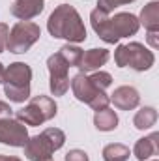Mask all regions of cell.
I'll return each instance as SVG.
<instances>
[{"instance_id": "obj_1", "label": "cell", "mask_w": 159, "mask_h": 161, "mask_svg": "<svg viewBox=\"0 0 159 161\" xmlns=\"http://www.w3.org/2000/svg\"><path fill=\"white\" fill-rule=\"evenodd\" d=\"M90 23H92L94 32L105 43H116L122 38L135 36L140 28L139 17L133 13L122 11V13H116L114 17H111L109 13L97 9V8L90 13Z\"/></svg>"}, {"instance_id": "obj_2", "label": "cell", "mask_w": 159, "mask_h": 161, "mask_svg": "<svg viewBox=\"0 0 159 161\" xmlns=\"http://www.w3.org/2000/svg\"><path fill=\"white\" fill-rule=\"evenodd\" d=\"M47 30L52 38L68 40L69 43H82L86 41V28L80 19L79 11L71 4H60L49 15Z\"/></svg>"}, {"instance_id": "obj_3", "label": "cell", "mask_w": 159, "mask_h": 161, "mask_svg": "<svg viewBox=\"0 0 159 161\" xmlns=\"http://www.w3.org/2000/svg\"><path fill=\"white\" fill-rule=\"evenodd\" d=\"M66 142V133L58 127H47L40 135L28 137L25 148V156L30 161H47L52 158L56 150H60Z\"/></svg>"}, {"instance_id": "obj_4", "label": "cell", "mask_w": 159, "mask_h": 161, "mask_svg": "<svg viewBox=\"0 0 159 161\" xmlns=\"http://www.w3.org/2000/svg\"><path fill=\"white\" fill-rule=\"evenodd\" d=\"M32 68L25 62H13L4 71V94L13 103H25L30 97Z\"/></svg>"}, {"instance_id": "obj_5", "label": "cell", "mask_w": 159, "mask_h": 161, "mask_svg": "<svg viewBox=\"0 0 159 161\" xmlns=\"http://www.w3.org/2000/svg\"><path fill=\"white\" fill-rule=\"evenodd\" d=\"M114 62H116L118 68H131L135 71H148L154 66L156 56L142 43L131 41V43H125V45H118L116 47V51H114Z\"/></svg>"}, {"instance_id": "obj_6", "label": "cell", "mask_w": 159, "mask_h": 161, "mask_svg": "<svg viewBox=\"0 0 159 161\" xmlns=\"http://www.w3.org/2000/svg\"><path fill=\"white\" fill-rule=\"evenodd\" d=\"M56 113H58V107H56L54 99L40 94V96H34L23 109H19L15 113V116L25 125L36 127V125H41L43 122L52 120L56 116Z\"/></svg>"}, {"instance_id": "obj_7", "label": "cell", "mask_w": 159, "mask_h": 161, "mask_svg": "<svg viewBox=\"0 0 159 161\" xmlns=\"http://www.w3.org/2000/svg\"><path fill=\"white\" fill-rule=\"evenodd\" d=\"M71 90H73V96H75L79 101L90 105L94 111H101V109L109 107V103H111V97H109L103 90H97V88L90 82V79H88L86 73H77V75L71 79Z\"/></svg>"}, {"instance_id": "obj_8", "label": "cell", "mask_w": 159, "mask_h": 161, "mask_svg": "<svg viewBox=\"0 0 159 161\" xmlns=\"http://www.w3.org/2000/svg\"><path fill=\"white\" fill-rule=\"evenodd\" d=\"M41 36V28L36 23L30 21H19L13 25V28L9 30L8 36V51L15 53V54H23L26 53Z\"/></svg>"}, {"instance_id": "obj_9", "label": "cell", "mask_w": 159, "mask_h": 161, "mask_svg": "<svg viewBox=\"0 0 159 161\" xmlns=\"http://www.w3.org/2000/svg\"><path fill=\"white\" fill-rule=\"evenodd\" d=\"M47 69H49V88H51V94L52 96H64L68 90H69V77H68V71H69V66L66 64V60L54 53L47 58Z\"/></svg>"}, {"instance_id": "obj_10", "label": "cell", "mask_w": 159, "mask_h": 161, "mask_svg": "<svg viewBox=\"0 0 159 161\" xmlns=\"http://www.w3.org/2000/svg\"><path fill=\"white\" fill-rule=\"evenodd\" d=\"M28 141V129L17 118H4L0 120V142L15 148H23Z\"/></svg>"}, {"instance_id": "obj_11", "label": "cell", "mask_w": 159, "mask_h": 161, "mask_svg": "<svg viewBox=\"0 0 159 161\" xmlns=\"http://www.w3.org/2000/svg\"><path fill=\"white\" fill-rule=\"evenodd\" d=\"M111 101L114 103V107H118L120 111H133L139 107L140 103V94L135 86H118L114 88V92L111 94Z\"/></svg>"}, {"instance_id": "obj_12", "label": "cell", "mask_w": 159, "mask_h": 161, "mask_svg": "<svg viewBox=\"0 0 159 161\" xmlns=\"http://www.w3.org/2000/svg\"><path fill=\"white\" fill-rule=\"evenodd\" d=\"M43 0H15L9 8L11 15L19 21H30L43 11Z\"/></svg>"}, {"instance_id": "obj_13", "label": "cell", "mask_w": 159, "mask_h": 161, "mask_svg": "<svg viewBox=\"0 0 159 161\" xmlns=\"http://www.w3.org/2000/svg\"><path fill=\"white\" fill-rule=\"evenodd\" d=\"M109 56H111V53L107 51V49H90V51H86V53H82V60H80V73H90V71H97L101 66H105L107 64V60H109Z\"/></svg>"}, {"instance_id": "obj_14", "label": "cell", "mask_w": 159, "mask_h": 161, "mask_svg": "<svg viewBox=\"0 0 159 161\" xmlns=\"http://www.w3.org/2000/svg\"><path fill=\"white\" fill-rule=\"evenodd\" d=\"M159 154V133H152L148 137H142L135 142L133 156L139 161H148L150 158Z\"/></svg>"}, {"instance_id": "obj_15", "label": "cell", "mask_w": 159, "mask_h": 161, "mask_svg": "<svg viewBox=\"0 0 159 161\" xmlns=\"http://www.w3.org/2000/svg\"><path fill=\"white\" fill-rule=\"evenodd\" d=\"M139 23L148 30V32H159V2L152 0L148 2L139 17Z\"/></svg>"}, {"instance_id": "obj_16", "label": "cell", "mask_w": 159, "mask_h": 161, "mask_svg": "<svg viewBox=\"0 0 159 161\" xmlns=\"http://www.w3.org/2000/svg\"><path fill=\"white\" fill-rule=\"evenodd\" d=\"M94 125L99 131H114L118 127V114L112 109H109V107H105L101 111H96V114H94Z\"/></svg>"}, {"instance_id": "obj_17", "label": "cell", "mask_w": 159, "mask_h": 161, "mask_svg": "<svg viewBox=\"0 0 159 161\" xmlns=\"http://www.w3.org/2000/svg\"><path fill=\"white\" fill-rule=\"evenodd\" d=\"M157 122V111L154 107H142L140 111H137L135 118H133V125L140 131L150 129L152 125H156Z\"/></svg>"}, {"instance_id": "obj_18", "label": "cell", "mask_w": 159, "mask_h": 161, "mask_svg": "<svg viewBox=\"0 0 159 161\" xmlns=\"http://www.w3.org/2000/svg\"><path fill=\"white\" fill-rule=\"evenodd\" d=\"M82 49L77 47L75 43H66V45H62L60 47V51H58V54L66 60V64L69 66V68H79L80 66V60H82Z\"/></svg>"}, {"instance_id": "obj_19", "label": "cell", "mask_w": 159, "mask_h": 161, "mask_svg": "<svg viewBox=\"0 0 159 161\" xmlns=\"http://www.w3.org/2000/svg\"><path fill=\"white\" fill-rule=\"evenodd\" d=\"M129 156H131L129 148L125 144H120V142L107 144L103 148V159L105 161H127Z\"/></svg>"}, {"instance_id": "obj_20", "label": "cell", "mask_w": 159, "mask_h": 161, "mask_svg": "<svg viewBox=\"0 0 159 161\" xmlns=\"http://www.w3.org/2000/svg\"><path fill=\"white\" fill-rule=\"evenodd\" d=\"M88 79L97 90H103V92L112 84V75L107 71H94L92 75H88Z\"/></svg>"}, {"instance_id": "obj_21", "label": "cell", "mask_w": 159, "mask_h": 161, "mask_svg": "<svg viewBox=\"0 0 159 161\" xmlns=\"http://www.w3.org/2000/svg\"><path fill=\"white\" fill-rule=\"evenodd\" d=\"M131 2H135V0H97V9H101L105 13H111L118 6H125V4H131Z\"/></svg>"}, {"instance_id": "obj_22", "label": "cell", "mask_w": 159, "mask_h": 161, "mask_svg": "<svg viewBox=\"0 0 159 161\" xmlns=\"http://www.w3.org/2000/svg\"><path fill=\"white\" fill-rule=\"evenodd\" d=\"M64 161H90L88 159V154L84 150H79V148H73L66 154Z\"/></svg>"}, {"instance_id": "obj_23", "label": "cell", "mask_w": 159, "mask_h": 161, "mask_svg": "<svg viewBox=\"0 0 159 161\" xmlns=\"http://www.w3.org/2000/svg\"><path fill=\"white\" fill-rule=\"evenodd\" d=\"M8 36H9V26L6 23H0V53L8 49Z\"/></svg>"}, {"instance_id": "obj_24", "label": "cell", "mask_w": 159, "mask_h": 161, "mask_svg": "<svg viewBox=\"0 0 159 161\" xmlns=\"http://www.w3.org/2000/svg\"><path fill=\"white\" fill-rule=\"evenodd\" d=\"M11 116H13V109H11L6 101H0V120L11 118Z\"/></svg>"}, {"instance_id": "obj_25", "label": "cell", "mask_w": 159, "mask_h": 161, "mask_svg": "<svg viewBox=\"0 0 159 161\" xmlns=\"http://www.w3.org/2000/svg\"><path fill=\"white\" fill-rule=\"evenodd\" d=\"M157 36H159V32H148V38H146L148 43H150L154 49H157V47H159V38H157Z\"/></svg>"}, {"instance_id": "obj_26", "label": "cell", "mask_w": 159, "mask_h": 161, "mask_svg": "<svg viewBox=\"0 0 159 161\" xmlns=\"http://www.w3.org/2000/svg\"><path fill=\"white\" fill-rule=\"evenodd\" d=\"M0 161H21V159L15 158V156H2V154H0Z\"/></svg>"}, {"instance_id": "obj_27", "label": "cell", "mask_w": 159, "mask_h": 161, "mask_svg": "<svg viewBox=\"0 0 159 161\" xmlns=\"http://www.w3.org/2000/svg\"><path fill=\"white\" fill-rule=\"evenodd\" d=\"M4 71H6V69H4V66H2V62H0V84L4 82Z\"/></svg>"}, {"instance_id": "obj_28", "label": "cell", "mask_w": 159, "mask_h": 161, "mask_svg": "<svg viewBox=\"0 0 159 161\" xmlns=\"http://www.w3.org/2000/svg\"><path fill=\"white\" fill-rule=\"evenodd\" d=\"M152 161H157V159H152Z\"/></svg>"}, {"instance_id": "obj_29", "label": "cell", "mask_w": 159, "mask_h": 161, "mask_svg": "<svg viewBox=\"0 0 159 161\" xmlns=\"http://www.w3.org/2000/svg\"><path fill=\"white\" fill-rule=\"evenodd\" d=\"M47 161H51V159H47Z\"/></svg>"}]
</instances>
